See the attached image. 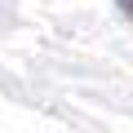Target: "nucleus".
<instances>
[{
    "mask_svg": "<svg viewBox=\"0 0 133 133\" xmlns=\"http://www.w3.org/2000/svg\"><path fill=\"white\" fill-rule=\"evenodd\" d=\"M120 9H124V14H129V18H133V0H120Z\"/></svg>",
    "mask_w": 133,
    "mask_h": 133,
    "instance_id": "1",
    "label": "nucleus"
}]
</instances>
